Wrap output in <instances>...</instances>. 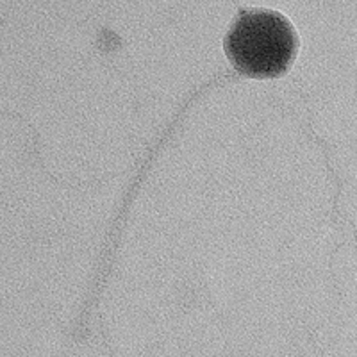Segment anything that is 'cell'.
<instances>
[{
    "label": "cell",
    "mask_w": 357,
    "mask_h": 357,
    "mask_svg": "<svg viewBox=\"0 0 357 357\" xmlns=\"http://www.w3.org/2000/svg\"><path fill=\"white\" fill-rule=\"evenodd\" d=\"M301 40L291 22L279 11L240 9L223 38V49L236 70L250 79L284 75L295 63Z\"/></svg>",
    "instance_id": "1"
}]
</instances>
